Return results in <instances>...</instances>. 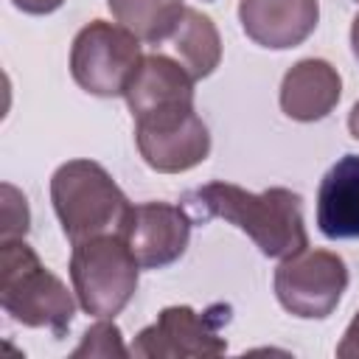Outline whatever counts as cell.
<instances>
[{"mask_svg":"<svg viewBox=\"0 0 359 359\" xmlns=\"http://www.w3.org/2000/svg\"><path fill=\"white\" fill-rule=\"evenodd\" d=\"M22 14H36V17H42V14H50V11H56V8H62L65 6V0H11Z\"/></svg>","mask_w":359,"mask_h":359,"instance_id":"cell-19","label":"cell"},{"mask_svg":"<svg viewBox=\"0 0 359 359\" xmlns=\"http://www.w3.org/2000/svg\"><path fill=\"white\" fill-rule=\"evenodd\" d=\"M356 3H359V0H356Z\"/></svg>","mask_w":359,"mask_h":359,"instance_id":"cell-22","label":"cell"},{"mask_svg":"<svg viewBox=\"0 0 359 359\" xmlns=\"http://www.w3.org/2000/svg\"><path fill=\"white\" fill-rule=\"evenodd\" d=\"M0 306L25 328H48L53 337H65L76 300L65 280L53 275L25 238L0 241Z\"/></svg>","mask_w":359,"mask_h":359,"instance_id":"cell-2","label":"cell"},{"mask_svg":"<svg viewBox=\"0 0 359 359\" xmlns=\"http://www.w3.org/2000/svg\"><path fill=\"white\" fill-rule=\"evenodd\" d=\"M168 39L194 79H208L222 62V36L213 20L196 8H182V17Z\"/></svg>","mask_w":359,"mask_h":359,"instance_id":"cell-14","label":"cell"},{"mask_svg":"<svg viewBox=\"0 0 359 359\" xmlns=\"http://www.w3.org/2000/svg\"><path fill=\"white\" fill-rule=\"evenodd\" d=\"M194 76L182 62L165 53H146L126 84V107L132 115H140L151 107L168 101H194Z\"/></svg>","mask_w":359,"mask_h":359,"instance_id":"cell-13","label":"cell"},{"mask_svg":"<svg viewBox=\"0 0 359 359\" xmlns=\"http://www.w3.org/2000/svg\"><path fill=\"white\" fill-rule=\"evenodd\" d=\"M230 323V306L213 303L205 311L191 306H165L157 320L137 331L129 353L137 359H202L227 351L222 328Z\"/></svg>","mask_w":359,"mask_h":359,"instance_id":"cell-7","label":"cell"},{"mask_svg":"<svg viewBox=\"0 0 359 359\" xmlns=\"http://www.w3.org/2000/svg\"><path fill=\"white\" fill-rule=\"evenodd\" d=\"M351 48H353V56H356V62H359V14H356L353 22H351Z\"/></svg>","mask_w":359,"mask_h":359,"instance_id":"cell-21","label":"cell"},{"mask_svg":"<svg viewBox=\"0 0 359 359\" xmlns=\"http://www.w3.org/2000/svg\"><path fill=\"white\" fill-rule=\"evenodd\" d=\"M129 351L123 348L121 328L109 320L101 317L95 325H90L81 337V345L73 351V356H126Z\"/></svg>","mask_w":359,"mask_h":359,"instance_id":"cell-16","label":"cell"},{"mask_svg":"<svg viewBox=\"0 0 359 359\" xmlns=\"http://www.w3.org/2000/svg\"><path fill=\"white\" fill-rule=\"evenodd\" d=\"M132 247L140 269H163L180 261L191 241V213L168 202L132 205L121 233Z\"/></svg>","mask_w":359,"mask_h":359,"instance_id":"cell-9","label":"cell"},{"mask_svg":"<svg viewBox=\"0 0 359 359\" xmlns=\"http://www.w3.org/2000/svg\"><path fill=\"white\" fill-rule=\"evenodd\" d=\"M140 264L121 233L73 244L70 280L79 306L93 317H115L137 292Z\"/></svg>","mask_w":359,"mask_h":359,"instance_id":"cell-4","label":"cell"},{"mask_svg":"<svg viewBox=\"0 0 359 359\" xmlns=\"http://www.w3.org/2000/svg\"><path fill=\"white\" fill-rule=\"evenodd\" d=\"M348 129H351V135L359 140V101L351 107V115H348Z\"/></svg>","mask_w":359,"mask_h":359,"instance_id":"cell-20","label":"cell"},{"mask_svg":"<svg viewBox=\"0 0 359 359\" xmlns=\"http://www.w3.org/2000/svg\"><path fill=\"white\" fill-rule=\"evenodd\" d=\"M107 8L140 42L157 45L171 36L185 6L182 0H107Z\"/></svg>","mask_w":359,"mask_h":359,"instance_id":"cell-15","label":"cell"},{"mask_svg":"<svg viewBox=\"0 0 359 359\" xmlns=\"http://www.w3.org/2000/svg\"><path fill=\"white\" fill-rule=\"evenodd\" d=\"M50 202L70 244L123 233L132 202L95 160H67L50 177Z\"/></svg>","mask_w":359,"mask_h":359,"instance_id":"cell-3","label":"cell"},{"mask_svg":"<svg viewBox=\"0 0 359 359\" xmlns=\"http://www.w3.org/2000/svg\"><path fill=\"white\" fill-rule=\"evenodd\" d=\"M194 219H224L247 233L266 258H286L309 247L303 224V199L289 188L252 194L233 182H208L182 196Z\"/></svg>","mask_w":359,"mask_h":359,"instance_id":"cell-1","label":"cell"},{"mask_svg":"<svg viewBox=\"0 0 359 359\" xmlns=\"http://www.w3.org/2000/svg\"><path fill=\"white\" fill-rule=\"evenodd\" d=\"M337 356L339 359H359V311L348 323V328H345V334L337 345Z\"/></svg>","mask_w":359,"mask_h":359,"instance_id":"cell-18","label":"cell"},{"mask_svg":"<svg viewBox=\"0 0 359 359\" xmlns=\"http://www.w3.org/2000/svg\"><path fill=\"white\" fill-rule=\"evenodd\" d=\"M339 95L342 79L325 59H300L280 81V109L300 123H314L331 115V109L339 104Z\"/></svg>","mask_w":359,"mask_h":359,"instance_id":"cell-11","label":"cell"},{"mask_svg":"<svg viewBox=\"0 0 359 359\" xmlns=\"http://www.w3.org/2000/svg\"><path fill=\"white\" fill-rule=\"evenodd\" d=\"M135 118V143L143 163L157 174H182L210 154V132L194 101H168Z\"/></svg>","mask_w":359,"mask_h":359,"instance_id":"cell-5","label":"cell"},{"mask_svg":"<svg viewBox=\"0 0 359 359\" xmlns=\"http://www.w3.org/2000/svg\"><path fill=\"white\" fill-rule=\"evenodd\" d=\"M28 222H31V213H28V202L25 196L3 182V238H25L28 233Z\"/></svg>","mask_w":359,"mask_h":359,"instance_id":"cell-17","label":"cell"},{"mask_svg":"<svg viewBox=\"0 0 359 359\" xmlns=\"http://www.w3.org/2000/svg\"><path fill=\"white\" fill-rule=\"evenodd\" d=\"M140 59V39L129 28L112 25L107 20L87 22L70 45L73 81L98 98L123 95Z\"/></svg>","mask_w":359,"mask_h":359,"instance_id":"cell-6","label":"cell"},{"mask_svg":"<svg viewBox=\"0 0 359 359\" xmlns=\"http://www.w3.org/2000/svg\"><path fill=\"white\" fill-rule=\"evenodd\" d=\"M317 227L331 241L359 238V154H342L320 180Z\"/></svg>","mask_w":359,"mask_h":359,"instance_id":"cell-12","label":"cell"},{"mask_svg":"<svg viewBox=\"0 0 359 359\" xmlns=\"http://www.w3.org/2000/svg\"><path fill=\"white\" fill-rule=\"evenodd\" d=\"M278 303L300 320H325L348 289V266L331 250H300L275 269Z\"/></svg>","mask_w":359,"mask_h":359,"instance_id":"cell-8","label":"cell"},{"mask_svg":"<svg viewBox=\"0 0 359 359\" xmlns=\"http://www.w3.org/2000/svg\"><path fill=\"white\" fill-rule=\"evenodd\" d=\"M244 34L269 50L306 42L320 20V0H238Z\"/></svg>","mask_w":359,"mask_h":359,"instance_id":"cell-10","label":"cell"}]
</instances>
